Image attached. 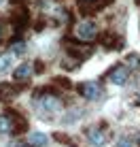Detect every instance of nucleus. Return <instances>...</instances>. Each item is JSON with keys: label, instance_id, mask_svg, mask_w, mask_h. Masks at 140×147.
<instances>
[{"label": "nucleus", "instance_id": "f257e3e1", "mask_svg": "<svg viewBox=\"0 0 140 147\" xmlns=\"http://www.w3.org/2000/svg\"><path fill=\"white\" fill-rule=\"evenodd\" d=\"M113 0H79V13L83 17H89V15H96L98 11L106 9Z\"/></svg>", "mask_w": 140, "mask_h": 147}, {"label": "nucleus", "instance_id": "f03ea898", "mask_svg": "<svg viewBox=\"0 0 140 147\" xmlns=\"http://www.w3.org/2000/svg\"><path fill=\"white\" fill-rule=\"evenodd\" d=\"M77 90H79V94L85 96L87 100H98V98H102V96H104L102 85L96 83V81H85V83L77 85Z\"/></svg>", "mask_w": 140, "mask_h": 147}, {"label": "nucleus", "instance_id": "7ed1b4c3", "mask_svg": "<svg viewBox=\"0 0 140 147\" xmlns=\"http://www.w3.org/2000/svg\"><path fill=\"white\" fill-rule=\"evenodd\" d=\"M98 43L102 45L104 49H108V51H119V49H123V38L117 36L115 32H100Z\"/></svg>", "mask_w": 140, "mask_h": 147}, {"label": "nucleus", "instance_id": "20e7f679", "mask_svg": "<svg viewBox=\"0 0 140 147\" xmlns=\"http://www.w3.org/2000/svg\"><path fill=\"white\" fill-rule=\"evenodd\" d=\"M74 36H77L79 40H85V43H89V40L98 38L96 24H93V22H83V24H79L77 30H74Z\"/></svg>", "mask_w": 140, "mask_h": 147}, {"label": "nucleus", "instance_id": "39448f33", "mask_svg": "<svg viewBox=\"0 0 140 147\" xmlns=\"http://www.w3.org/2000/svg\"><path fill=\"white\" fill-rule=\"evenodd\" d=\"M43 98H38V109L43 111V113H55L59 111V100H57V94L53 92H45L43 90Z\"/></svg>", "mask_w": 140, "mask_h": 147}, {"label": "nucleus", "instance_id": "423d86ee", "mask_svg": "<svg viewBox=\"0 0 140 147\" xmlns=\"http://www.w3.org/2000/svg\"><path fill=\"white\" fill-rule=\"evenodd\" d=\"M66 53L70 58H74L77 62H83L91 55V47H83V45H70V40H66Z\"/></svg>", "mask_w": 140, "mask_h": 147}, {"label": "nucleus", "instance_id": "0eeeda50", "mask_svg": "<svg viewBox=\"0 0 140 147\" xmlns=\"http://www.w3.org/2000/svg\"><path fill=\"white\" fill-rule=\"evenodd\" d=\"M127 77H129L127 68H125V66H121V64L113 66V68L106 73V79L111 81V83H115V85H123V83L127 81Z\"/></svg>", "mask_w": 140, "mask_h": 147}, {"label": "nucleus", "instance_id": "6e6552de", "mask_svg": "<svg viewBox=\"0 0 140 147\" xmlns=\"http://www.w3.org/2000/svg\"><path fill=\"white\" fill-rule=\"evenodd\" d=\"M28 22H30V13H28L26 7H19L17 11L11 15V24H13V28L17 30V32H21V30L28 26Z\"/></svg>", "mask_w": 140, "mask_h": 147}, {"label": "nucleus", "instance_id": "1a4fd4ad", "mask_svg": "<svg viewBox=\"0 0 140 147\" xmlns=\"http://www.w3.org/2000/svg\"><path fill=\"white\" fill-rule=\"evenodd\" d=\"M23 85H15V83H0V100L2 102H7V100H11L17 92H21Z\"/></svg>", "mask_w": 140, "mask_h": 147}, {"label": "nucleus", "instance_id": "9d476101", "mask_svg": "<svg viewBox=\"0 0 140 147\" xmlns=\"http://www.w3.org/2000/svg\"><path fill=\"white\" fill-rule=\"evenodd\" d=\"M9 117H11V124H13V134H21L23 130H28V121L17 111H9Z\"/></svg>", "mask_w": 140, "mask_h": 147}, {"label": "nucleus", "instance_id": "9b49d317", "mask_svg": "<svg viewBox=\"0 0 140 147\" xmlns=\"http://www.w3.org/2000/svg\"><path fill=\"white\" fill-rule=\"evenodd\" d=\"M87 141L91 145H96V147H102L104 143H106V136H104L102 130H98V128H89L87 130Z\"/></svg>", "mask_w": 140, "mask_h": 147}, {"label": "nucleus", "instance_id": "f8f14e48", "mask_svg": "<svg viewBox=\"0 0 140 147\" xmlns=\"http://www.w3.org/2000/svg\"><path fill=\"white\" fill-rule=\"evenodd\" d=\"M28 145L30 147H45L47 145V136H45L43 132H32L28 136Z\"/></svg>", "mask_w": 140, "mask_h": 147}, {"label": "nucleus", "instance_id": "ddd939ff", "mask_svg": "<svg viewBox=\"0 0 140 147\" xmlns=\"http://www.w3.org/2000/svg\"><path fill=\"white\" fill-rule=\"evenodd\" d=\"M30 73H32V66H30V64H21V66L15 68L13 79H15V81H23V79H28V77H30Z\"/></svg>", "mask_w": 140, "mask_h": 147}, {"label": "nucleus", "instance_id": "4468645a", "mask_svg": "<svg viewBox=\"0 0 140 147\" xmlns=\"http://www.w3.org/2000/svg\"><path fill=\"white\" fill-rule=\"evenodd\" d=\"M13 132V124H11V117H9V113L0 115V134H9Z\"/></svg>", "mask_w": 140, "mask_h": 147}, {"label": "nucleus", "instance_id": "2eb2a0df", "mask_svg": "<svg viewBox=\"0 0 140 147\" xmlns=\"http://www.w3.org/2000/svg\"><path fill=\"white\" fill-rule=\"evenodd\" d=\"M11 66H13V53H2L0 55V73L9 70Z\"/></svg>", "mask_w": 140, "mask_h": 147}, {"label": "nucleus", "instance_id": "dca6fc26", "mask_svg": "<svg viewBox=\"0 0 140 147\" xmlns=\"http://www.w3.org/2000/svg\"><path fill=\"white\" fill-rule=\"evenodd\" d=\"M127 64H129L132 68H140V55L129 53V55H127Z\"/></svg>", "mask_w": 140, "mask_h": 147}, {"label": "nucleus", "instance_id": "f3484780", "mask_svg": "<svg viewBox=\"0 0 140 147\" xmlns=\"http://www.w3.org/2000/svg\"><path fill=\"white\" fill-rule=\"evenodd\" d=\"M53 83L57 85V88H64V90H70V81L68 79H62V77H57V79H53Z\"/></svg>", "mask_w": 140, "mask_h": 147}, {"label": "nucleus", "instance_id": "a211bd4d", "mask_svg": "<svg viewBox=\"0 0 140 147\" xmlns=\"http://www.w3.org/2000/svg\"><path fill=\"white\" fill-rule=\"evenodd\" d=\"M11 49H13V53H23V51H26V45L15 40V43H11Z\"/></svg>", "mask_w": 140, "mask_h": 147}, {"label": "nucleus", "instance_id": "6ab92c4d", "mask_svg": "<svg viewBox=\"0 0 140 147\" xmlns=\"http://www.w3.org/2000/svg\"><path fill=\"white\" fill-rule=\"evenodd\" d=\"M34 66H36V73H43V70H45V64L41 62V60H36V62H34Z\"/></svg>", "mask_w": 140, "mask_h": 147}, {"label": "nucleus", "instance_id": "aec40b11", "mask_svg": "<svg viewBox=\"0 0 140 147\" xmlns=\"http://www.w3.org/2000/svg\"><path fill=\"white\" fill-rule=\"evenodd\" d=\"M117 147H132V145H129L127 141H119V143H117Z\"/></svg>", "mask_w": 140, "mask_h": 147}, {"label": "nucleus", "instance_id": "412c9836", "mask_svg": "<svg viewBox=\"0 0 140 147\" xmlns=\"http://www.w3.org/2000/svg\"><path fill=\"white\" fill-rule=\"evenodd\" d=\"M11 2H13V4H21L23 0H11Z\"/></svg>", "mask_w": 140, "mask_h": 147}, {"label": "nucleus", "instance_id": "4be33fe9", "mask_svg": "<svg viewBox=\"0 0 140 147\" xmlns=\"http://www.w3.org/2000/svg\"><path fill=\"white\" fill-rule=\"evenodd\" d=\"M136 4H140V0H136Z\"/></svg>", "mask_w": 140, "mask_h": 147}, {"label": "nucleus", "instance_id": "5701e85b", "mask_svg": "<svg viewBox=\"0 0 140 147\" xmlns=\"http://www.w3.org/2000/svg\"><path fill=\"white\" fill-rule=\"evenodd\" d=\"M138 102H140V100H138Z\"/></svg>", "mask_w": 140, "mask_h": 147}]
</instances>
